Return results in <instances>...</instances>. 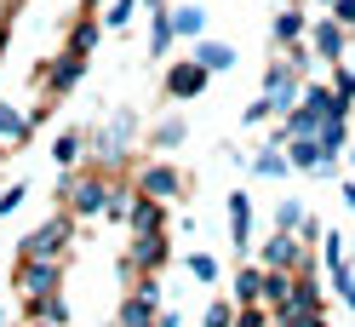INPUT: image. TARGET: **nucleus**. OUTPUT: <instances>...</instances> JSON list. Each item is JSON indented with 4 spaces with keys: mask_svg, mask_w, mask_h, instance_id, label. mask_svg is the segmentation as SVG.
Segmentation results:
<instances>
[{
    "mask_svg": "<svg viewBox=\"0 0 355 327\" xmlns=\"http://www.w3.org/2000/svg\"><path fill=\"white\" fill-rule=\"evenodd\" d=\"M332 17H338L344 29H355V0H332Z\"/></svg>",
    "mask_w": 355,
    "mask_h": 327,
    "instance_id": "f704fd0d",
    "label": "nucleus"
},
{
    "mask_svg": "<svg viewBox=\"0 0 355 327\" xmlns=\"http://www.w3.org/2000/svg\"><path fill=\"white\" fill-rule=\"evenodd\" d=\"M281 144H286L293 172H321V138L315 133H293V138H281Z\"/></svg>",
    "mask_w": 355,
    "mask_h": 327,
    "instance_id": "f8f14e48",
    "label": "nucleus"
},
{
    "mask_svg": "<svg viewBox=\"0 0 355 327\" xmlns=\"http://www.w3.org/2000/svg\"><path fill=\"white\" fill-rule=\"evenodd\" d=\"M98 40H103V17H75V29H69V47L92 58V52H98Z\"/></svg>",
    "mask_w": 355,
    "mask_h": 327,
    "instance_id": "b1692460",
    "label": "nucleus"
},
{
    "mask_svg": "<svg viewBox=\"0 0 355 327\" xmlns=\"http://www.w3.org/2000/svg\"><path fill=\"white\" fill-rule=\"evenodd\" d=\"M332 92H338L344 109H355V63H344V58L332 63Z\"/></svg>",
    "mask_w": 355,
    "mask_h": 327,
    "instance_id": "bb28decb",
    "label": "nucleus"
},
{
    "mask_svg": "<svg viewBox=\"0 0 355 327\" xmlns=\"http://www.w3.org/2000/svg\"><path fill=\"white\" fill-rule=\"evenodd\" d=\"M29 133H35V115H24V109H12V103H0V144H29Z\"/></svg>",
    "mask_w": 355,
    "mask_h": 327,
    "instance_id": "2eb2a0df",
    "label": "nucleus"
},
{
    "mask_svg": "<svg viewBox=\"0 0 355 327\" xmlns=\"http://www.w3.org/2000/svg\"><path fill=\"white\" fill-rule=\"evenodd\" d=\"M138 190L161 195V201H178V195H184V172L166 167V161H149V167H138Z\"/></svg>",
    "mask_w": 355,
    "mask_h": 327,
    "instance_id": "6e6552de",
    "label": "nucleus"
},
{
    "mask_svg": "<svg viewBox=\"0 0 355 327\" xmlns=\"http://www.w3.org/2000/svg\"><path fill=\"white\" fill-rule=\"evenodd\" d=\"M304 35H309V17L298 6H281L275 24H270V40H275V47H293V40H304Z\"/></svg>",
    "mask_w": 355,
    "mask_h": 327,
    "instance_id": "4468645a",
    "label": "nucleus"
},
{
    "mask_svg": "<svg viewBox=\"0 0 355 327\" xmlns=\"http://www.w3.org/2000/svg\"><path fill=\"white\" fill-rule=\"evenodd\" d=\"M24 195H29V184H12V190H0V218H6L17 201H24Z\"/></svg>",
    "mask_w": 355,
    "mask_h": 327,
    "instance_id": "72a5a7b5",
    "label": "nucleus"
},
{
    "mask_svg": "<svg viewBox=\"0 0 355 327\" xmlns=\"http://www.w3.org/2000/svg\"><path fill=\"white\" fill-rule=\"evenodd\" d=\"M230 293H235V304H258L263 299V265H241L235 281H230Z\"/></svg>",
    "mask_w": 355,
    "mask_h": 327,
    "instance_id": "6ab92c4d",
    "label": "nucleus"
},
{
    "mask_svg": "<svg viewBox=\"0 0 355 327\" xmlns=\"http://www.w3.org/2000/svg\"><path fill=\"white\" fill-rule=\"evenodd\" d=\"M293 172V161H286V144H270L252 156V178H286Z\"/></svg>",
    "mask_w": 355,
    "mask_h": 327,
    "instance_id": "aec40b11",
    "label": "nucleus"
},
{
    "mask_svg": "<svg viewBox=\"0 0 355 327\" xmlns=\"http://www.w3.org/2000/svg\"><path fill=\"white\" fill-rule=\"evenodd\" d=\"M12 287H17V299H24V304L52 299V293L63 287V258H17Z\"/></svg>",
    "mask_w": 355,
    "mask_h": 327,
    "instance_id": "7ed1b4c3",
    "label": "nucleus"
},
{
    "mask_svg": "<svg viewBox=\"0 0 355 327\" xmlns=\"http://www.w3.org/2000/svg\"><path fill=\"white\" fill-rule=\"evenodd\" d=\"M24 316H35V321H69V304L52 293V299H40V304H24Z\"/></svg>",
    "mask_w": 355,
    "mask_h": 327,
    "instance_id": "cd10ccee",
    "label": "nucleus"
},
{
    "mask_svg": "<svg viewBox=\"0 0 355 327\" xmlns=\"http://www.w3.org/2000/svg\"><path fill=\"white\" fill-rule=\"evenodd\" d=\"M263 270H304V247H298V230H275L263 242Z\"/></svg>",
    "mask_w": 355,
    "mask_h": 327,
    "instance_id": "1a4fd4ad",
    "label": "nucleus"
},
{
    "mask_svg": "<svg viewBox=\"0 0 355 327\" xmlns=\"http://www.w3.org/2000/svg\"><path fill=\"white\" fill-rule=\"evenodd\" d=\"M349 161H355V149H349Z\"/></svg>",
    "mask_w": 355,
    "mask_h": 327,
    "instance_id": "79ce46f5",
    "label": "nucleus"
},
{
    "mask_svg": "<svg viewBox=\"0 0 355 327\" xmlns=\"http://www.w3.org/2000/svg\"><path fill=\"white\" fill-rule=\"evenodd\" d=\"M132 17H138V0H115V6L103 12V29H126Z\"/></svg>",
    "mask_w": 355,
    "mask_h": 327,
    "instance_id": "7c9ffc66",
    "label": "nucleus"
},
{
    "mask_svg": "<svg viewBox=\"0 0 355 327\" xmlns=\"http://www.w3.org/2000/svg\"><path fill=\"white\" fill-rule=\"evenodd\" d=\"M304 224H309L304 201H281V207H275V230H304Z\"/></svg>",
    "mask_w": 355,
    "mask_h": 327,
    "instance_id": "c85d7f7f",
    "label": "nucleus"
},
{
    "mask_svg": "<svg viewBox=\"0 0 355 327\" xmlns=\"http://www.w3.org/2000/svg\"><path fill=\"white\" fill-rule=\"evenodd\" d=\"M40 75H46V86H52V98H63V92H75V86H80V75H86V52H63L58 63H46V69H40Z\"/></svg>",
    "mask_w": 355,
    "mask_h": 327,
    "instance_id": "9d476101",
    "label": "nucleus"
},
{
    "mask_svg": "<svg viewBox=\"0 0 355 327\" xmlns=\"http://www.w3.org/2000/svg\"><path fill=\"white\" fill-rule=\"evenodd\" d=\"M86 144L98 149V167L126 161V156H132V144H138V109H115V115L103 121V133H92Z\"/></svg>",
    "mask_w": 355,
    "mask_h": 327,
    "instance_id": "f03ea898",
    "label": "nucleus"
},
{
    "mask_svg": "<svg viewBox=\"0 0 355 327\" xmlns=\"http://www.w3.org/2000/svg\"><path fill=\"white\" fill-rule=\"evenodd\" d=\"M166 258H172V247H166V224H155V230H132L121 265H126L132 276H161Z\"/></svg>",
    "mask_w": 355,
    "mask_h": 327,
    "instance_id": "39448f33",
    "label": "nucleus"
},
{
    "mask_svg": "<svg viewBox=\"0 0 355 327\" xmlns=\"http://www.w3.org/2000/svg\"><path fill=\"white\" fill-rule=\"evenodd\" d=\"M332 293L355 310V270H349V265H332Z\"/></svg>",
    "mask_w": 355,
    "mask_h": 327,
    "instance_id": "c756f323",
    "label": "nucleus"
},
{
    "mask_svg": "<svg viewBox=\"0 0 355 327\" xmlns=\"http://www.w3.org/2000/svg\"><path fill=\"white\" fill-rule=\"evenodd\" d=\"M80 6H86V12H92V6H98V0H80Z\"/></svg>",
    "mask_w": 355,
    "mask_h": 327,
    "instance_id": "58836bf2",
    "label": "nucleus"
},
{
    "mask_svg": "<svg viewBox=\"0 0 355 327\" xmlns=\"http://www.w3.org/2000/svg\"><path fill=\"white\" fill-rule=\"evenodd\" d=\"M80 156H86V133H75V126H63V133L52 138V161L69 172V167H80Z\"/></svg>",
    "mask_w": 355,
    "mask_h": 327,
    "instance_id": "f3484780",
    "label": "nucleus"
},
{
    "mask_svg": "<svg viewBox=\"0 0 355 327\" xmlns=\"http://www.w3.org/2000/svg\"><path fill=\"white\" fill-rule=\"evenodd\" d=\"M144 6H149V12H161V6H166V0H144Z\"/></svg>",
    "mask_w": 355,
    "mask_h": 327,
    "instance_id": "e433bc0d",
    "label": "nucleus"
},
{
    "mask_svg": "<svg viewBox=\"0 0 355 327\" xmlns=\"http://www.w3.org/2000/svg\"><path fill=\"white\" fill-rule=\"evenodd\" d=\"M304 81H309V75H304L286 52H281V58H270V69H263V103H270L275 115H286V109L304 98Z\"/></svg>",
    "mask_w": 355,
    "mask_h": 327,
    "instance_id": "20e7f679",
    "label": "nucleus"
},
{
    "mask_svg": "<svg viewBox=\"0 0 355 327\" xmlns=\"http://www.w3.org/2000/svg\"><path fill=\"white\" fill-rule=\"evenodd\" d=\"M172 40H178V29H172V6L149 12V52H155V58H166V52H172Z\"/></svg>",
    "mask_w": 355,
    "mask_h": 327,
    "instance_id": "412c9836",
    "label": "nucleus"
},
{
    "mask_svg": "<svg viewBox=\"0 0 355 327\" xmlns=\"http://www.w3.org/2000/svg\"><path fill=\"white\" fill-rule=\"evenodd\" d=\"M235 316H241V310H235L230 299H212V304H207V321H235Z\"/></svg>",
    "mask_w": 355,
    "mask_h": 327,
    "instance_id": "473e14b6",
    "label": "nucleus"
},
{
    "mask_svg": "<svg viewBox=\"0 0 355 327\" xmlns=\"http://www.w3.org/2000/svg\"><path fill=\"white\" fill-rule=\"evenodd\" d=\"M207 81H212V69H207L201 58H172L166 75H161V86H166L172 103H195V98L207 92Z\"/></svg>",
    "mask_w": 355,
    "mask_h": 327,
    "instance_id": "0eeeda50",
    "label": "nucleus"
},
{
    "mask_svg": "<svg viewBox=\"0 0 355 327\" xmlns=\"http://www.w3.org/2000/svg\"><path fill=\"white\" fill-rule=\"evenodd\" d=\"M63 195H69V212L75 218H103L109 195H115L109 167H69V172H63Z\"/></svg>",
    "mask_w": 355,
    "mask_h": 327,
    "instance_id": "f257e3e1",
    "label": "nucleus"
},
{
    "mask_svg": "<svg viewBox=\"0 0 355 327\" xmlns=\"http://www.w3.org/2000/svg\"><path fill=\"white\" fill-rule=\"evenodd\" d=\"M344 201H349V212H355V184H344Z\"/></svg>",
    "mask_w": 355,
    "mask_h": 327,
    "instance_id": "c9c22d12",
    "label": "nucleus"
},
{
    "mask_svg": "<svg viewBox=\"0 0 355 327\" xmlns=\"http://www.w3.org/2000/svg\"><path fill=\"white\" fill-rule=\"evenodd\" d=\"M315 6H327V12H332V0H315Z\"/></svg>",
    "mask_w": 355,
    "mask_h": 327,
    "instance_id": "ea45409f",
    "label": "nucleus"
},
{
    "mask_svg": "<svg viewBox=\"0 0 355 327\" xmlns=\"http://www.w3.org/2000/svg\"><path fill=\"white\" fill-rule=\"evenodd\" d=\"M6 156H12V144H0V161H6Z\"/></svg>",
    "mask_w": 355,
    "mask_h": 327,
    "instance_id": "4c0bfd02",
    "label": "nucleus"
},
{
    "mask_svg": "<svg viewBox=\"0 0 355 327\" xmlns=\"http://www.w3.org/2000/svg\"><path fill=\"white\" fill-rule=\"evenodd\" d=\"M230 242H235V253L252 247V201H247V190L230 195Z\"/></svg>",
    "mask_w": 355,
    "mask_h": 327,
    "instance_id": "ddd939ff",
    "label": "nucleus"
},
{
    "mask_svg": "<svg viewBox=\"0 0 355 327\" xmlns=\"http://www.w3.org/2000/svg\"><path fill=\"white\" fill-rule=\"evenodd\" d=\"M184 138H189V121H184V115H166L161 126H155V149H161V156H166V149H178Z\"/></svg>",
    "mask_w": 355,
    "mask_h": 327,
    "instance_id": "393cba45",
    "label": "nucleus"
},
{
    "mask_svg": "<svg viewBox=\"0 0 355 327\" xmlns=\"http://www.w3.org/2000/svg\"><path fill=\"white\" fill-rule=\"evenodd\" d=\"M115 316H121V321H138V327H144V321H155V316H161V299L138 287L132 299H121V304H115Z\"/></svg>",
    "mask_w": 355,
    "mask_h": 327,
    "instance_id": "a211bd4d",
    "label": "nucleus"
},
{
    "mask_svg": "<svg viewBox=\"0 0 355 327\" xmlns=\"http://www.w3.org/2000/svg\"><path fill=\"white\" fill-rule=\"evenodd\" d=\"M309 47H315V58H327V63H338L344 58V40H349V29L338 24V17H321V24H309Z\"/></svg>",
    "mask_w": 355,
    "mask_h": 327,
    "instance_id": "9b49d317",
    "label": "nucleus"
},
{
    "mask_svg": "<svg viewBox=\"0 0 355 327\" xmlns=\"http://www.w3.org/2000/svg\"><path fill=\"white\" fill-rule=\"evenodd\" d=\"M0 287H6V276H0Z\"/></svg>",
    "mask_w": 355,
    "mask_h": 327,
    "instance_id": "a19ab883",
    "label": "nucleus"
},
{
    "mask_svg": "<svg viewBox=\"0 0 355 327\" xmlns=\"http://www.w3.org/2000/svg\"><path fill=\"white\" fill-rule=\"evenodd\" d=\"M321 258H327V270H332V265H344V235H338V230H327V235H321Z\"/></svg>",
    "mask_w": 355,
    "mask_h": 327,
    "instance_id": "2f4dec72",
    "label": "nucleus"
},
{
    "mask_svg": "<svg viewBox=\"0 0 355 327\" xmlns=\"http://www.w3.org/2000/svg\"><path fill=\"white\" fill-rule=\"evenodd\" d=\"M298 287V270H263V299H270V310H281L286 299Z\"/></svg>",
    "mask_w": 355,
    "mask_h": 327,
    "instance_id": "4be33fe9",
    "label": "nucleus"
},
{
    "mask_svg": "<svg viewBox=\"0 0 355 327\" xmlns=\"http://www.w3.org/2000/svg\"><path fill=\"white\" fill-rule=\"evenodd\" d=\"M69 242H75V212H52L35 235L17 242V258H63V253H69Z\"/></svg>",
    "mask_w": 355,
    "mask_h": 327,
    "instance_id": "423d86ee",
    "label": "nucleus"
},
{
    "mask_svg": "<svg viewBox=\"0 0 355 327\" xmlns=\"http://www.w3.org/2000/svg\"><path fill=\"white\" fill-rule=\"evenodd\" d=\"M195 58H201L212 75H224V69H235V63H241V52L230 47V40H195Z\"/></svg>",
    "mask_w": 355,
    "mask_h": 327,
    "instance_id": "dca6fc26",
    "label": "nucleus"
},
{
    "mask_svg": "<svg viewBox=\"0 0 355 327\" xmlns=\"http://www.w3.org/2000/svg\"><path fill=\"white\" fill-rule=\"evenodd\" d=\"M184 270L201 281V287H218V281H224V265H218L212 253H201V247H195V253H184Z\"/></svg>",
    "mask_w": 355,
    "mask_h": 327,
    "instance_id": "5701e85b",
    "label": "nucleus"
},
{
    "mask_svg": "<svg viewBox=\"0 0 355 327\" xmlns=\"http://www.w3.org/2000/svg\"><path fill=\"white\" fill-rule=\"evenodd\" d=\"M172 29L184 35V40H195V35L207 29V6H178V12H172Z\"/></svg>",
    "mask_w": 355,
    "mask_h": 327,
    "instance_id": "a878e982",
    "label": "nucleus"
}]
</instances>
